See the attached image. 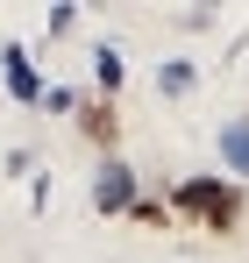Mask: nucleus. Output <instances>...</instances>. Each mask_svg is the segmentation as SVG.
Wrapping results in <instances>:
<instances>
[{
    "label": "nucleus",
    "instance_id": "obj_1",
    "mask_svg": "<svg viewBox=\"0 0 249 263\" xmlns=\"http://www.w3.org/2000/svg\"><path fill=\"white\" fill-rule=\"evenodd\" d=\"M178 214L214 228V235H228L242 220V185H228V178H185L178 185Z\"/></svg>",
    "mask_w": 249,
    "mask_h": 263
},
{
    "label": "nucleus",
    "instance_id": "obj_2",
    "mask_svg": "<svg viewBox=\"0 0 249 263\" xmlns=\"http://www.w3.org/2000/svg\"><path fill=\"white\" fill-rule=\"evenodd\" d=\"M79 128H85V142H100V149H107V142L121 135V121H114V107H107V100H79Z\"/></svg>",
    "mask_w": 249,
    "mask_h": 263
},
{
    "label": "nucleus",
    "instance_id": "obj_3",
    "mask_svg": "<svg viewBox=\"0 0 249 263\" xmlns=\"http://www.w3.org/2000/svg\"><path fill=\"white\" fill-rule=\"evenodd\" d=\"M100 206H107V214H121V206H128V171H121V164L100 171Z\"/></svg>",
    "mask_w": 249,
    "mask_h": 263
},
{
    "label": "nucleus",
    "instance_id": "obj_4",
    "mask_svg": "<svg viewBox=\"0 0 249 263\" xmlns=\"http://www.w3.org/2000/svg\"><path fill=\"white\" fill-rule=\"evenodd\" d=\"M7 79H14V92H22V100H36V79H29V57H22V50L7 57Z\"/></svg>",
    "mask_w": 249,
    "mask_h": 263
},
{
    "label": "nucleus",
    "instance_id": "obj_5",
    "mask_svg": "<svg viewBox=\"0 0 249 263\" xmlns=\"http://www.w3.org/2000/svg\"><path fill=\"white\" fill-rule=\"evenodd\" d=\"M228 157H235V164L249 171V128H235V135H228Z\"/></svg>",
    "mask_w": 249,
    "mask_h": 263
}]
</instances>
